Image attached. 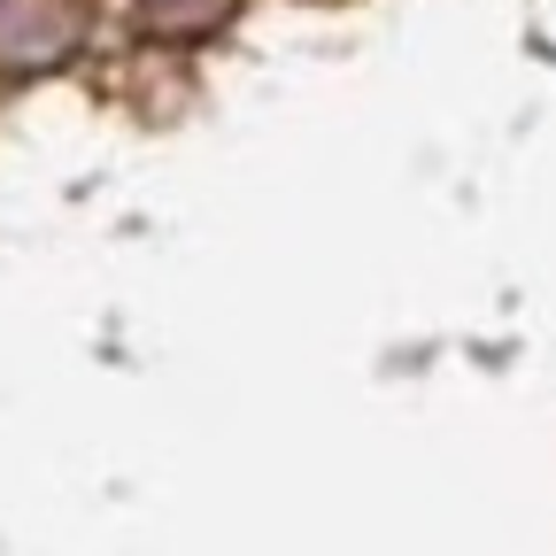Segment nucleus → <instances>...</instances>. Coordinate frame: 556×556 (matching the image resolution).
Listing matches in <instances>:
<instances>
[{
	"label": "nucleus",
	"mask_w": 556,
	"mask_h": 556,
	"mask_svg": "<svg viewBox=\"0 0 556 556\" xmlns=\"http://www.w3.org/2000/svg\"><path fill=\"white\" fill-rule=\"evenodd\" d=\"M124 24L139 39H163V47H193V39H217L232 24L240 0H116Z\"/></svg>",
	"instance_id": "2"
},
{
	"label": "nucleus",
	"mask_w": 556,
	"mask_h": 556,
	"mask_svg": "<svg viewBox=\"0 0 556 556\" xmlns=\"http://www.w3.org/2000/svg\"><path fill=\"white\" fill-rule=\"evenodd\" d=\"M93 39V0H0V78H47Z\"/></svg>",
	"instance_id": "1"
},
{
	"label": "nucleus",
	"mask_w": 556,
	"mask_h": 556,
	"mask_svg": "<svg viewBox=\"0 0 556 556\" xmlns=\"http://www.w3.org/2000/svg\"><path fill=\"white\" fill-rule=\"evenodd\" d=\"M325 9H332V0H325Z\"/></svg>",
	"instance_id": "3"
}]
</instances>
